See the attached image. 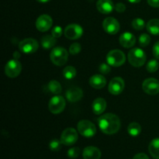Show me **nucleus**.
<instances>
[{
    "label": "nucleus",
    "mask_w": 159,
    "mask_h": 159,
    "mask_svg": "<svg viewBox=\"0 0 159 159\" xmlns=\"http://www.w3.org/2000/svg\"><path fill=\"white\" fill-rule=\"evenodd\" d=\"M98 124L102 133L106 134H114L120 128V120L113 113H106L99 116Z\"/></svg>",
    "instance_id": "1"
},
{
    "label": "nucleus",
    "mask_w": 159,
    "mask_h": 159,
    "mask_svg": "<svg viewBox=\"0 0 159 159\" xmlns=\"http://www.w3.org/2000/svg\"><path fill=\"white\" fill-rule=\"evenodd\" d=\"M146 54L141 48H132L128 53L129 63L134 67L140 68L142 66L146 61Z\"/></svg>",
    "instance_id": "2"
},
{
    "label": "nucleus",
    "mask_w": 159,
    "mask_h": 159,
    "mask_svg": "<svg viewBox=\"0 0 159 159\" xmlns=\"http://www.w3.org/2000/svg\"><path fill=\"white\" fill-rule=\"evenodd\" d=\"M68 51L65 48H61V47L54 48L50 54V58L52 63L57 66H62L65 65L68 61Z\"/></svg>",
    "instance_id": "3"
},
{
    "label": "nucleus",
    "mask_w": 159,
    "mask_h": 159,
    "mask_svg": "<svg viewBox=\"0 0 159 159\" xmlns=\"http://www.w3.org/2000/svg\"><path fill=\"white\" fill-rule=\"evenodd\" d=\"M107 61L110 66L120 67L125 63V54L120 50H112L107 54Z\"/></svg>",
    "instance_id": "4"
},
{
    "label": "nucleus",
    "mask_w": 159,
    "mask_h": 159,
    "mask_svg": "<svg viewBox=\"0 0 159 159\" xmlns=\"http://www.w3.org/2000/svg\"><path fill=\"white\" fill-rule=\"evenodd\" d=\"M78 130L81 135L85 138H92L96 134V127L95 124L87 120L79 121L78 124Z\"/></svg>",
    "instance_id": "5"
},
{
    "label": "nucleus",
    "mask_w": 159,
    "mask_h": 159,
    "mask_svg": "<svg viewBox=\"0 0 159 159\" xmlns=\"http://www.w3.org/2000/svg\"><path fill=\"white\" fill-rule=\"evenodd\" d=\"M65 99L61 96H53L49 101L48 103V109H49L50 112L54 114H58V113H61L65 108Z\"/></svg>",
    "instance_id": "6"
},
{
    "label": "nucleus",
    "mask_w": 159,
    "mask_h": 159,
    "mask_svg": "<svg viewBox=\"0 0 159 159\" xmlns=\"http://www.w3.org/2000/svg\"><path fill=\"white\" fill-rule=\"evenodd\" d=\"M78 138H79V135H78V132L76 131L75 129L72 128V127H68L62 132L60 141L65 145L71 146L76 143Z\"/></svg>",
    "instance_id": "7"
},
{
    "label": "nucleus",
    "mask_w": 159,
    "mask_h": 159,
    "mask_svg": "<svg viewBox=\"0 0 159 159\" xmlns=\"http://www.w3.org/2000/svg\"><path fill=\"white\" fill-rule=\"evenodd\" d=\"M22 65L16 59H12L7 62L5 66V74L9 78H16L20 74Z\"/></svg>",
    "instance_id": "8"
},
{
    "label": "nucleus",
    "mask_w": 159,
    "mask_h": 159,
    "mask_svg": "<svg viewBox=\"0 0 159 159\" xmlns=\"http://www.w3.org/2000/svg\"><path fill=\"white\" fill-rule=\"evenodd\" d=\"M19 48L24 54H33L38 49V43L35 39L26 38L20 42Z\"/></svg>",
    "instance_id": "9"
},
{
    "label": "nucleus",
    "mask_w": 159,
    "mask_h": 159,
    "mask_svg": "<svg viewBox=\"0 0 159 159\" xmlns=\"http://www.w3.org/2000/svg\"><path fill=\"white\" fill-rule=\"evenodd\" d=\"M65 36L69 40H77L83 34V29L76 23H71L67 26L65 29Z\"/></svg>",
    "instance_id": "10"
},
{
    "label": "nucleus",
    "mask_w": 159,
    "mask_h": 159,
    "mask_svg": "<svg viewBox=\"0 0 159 159\" xmlns=\"http://www.w3.org/2000/svg\"><path fill=\"white\" fill-rule=\"evenodd\" d=\"M142 89L147 94L154 96L159 93V82L158 79L149 78L145 79L142 83Z\"/></svg>",
    "instance_id": "11"
},
{
    "label": "nucleus",
    "mask_w": 159,
    "mask_h": 159,
    "mask_svg": "<svg viewBox=\"0 0 159 159\" xmlns=\"http://www.w3.org/2000/svg\"><path fill=\"white\" fill-rule=\"evenodd\" d=\"M102 27L104 30L109 34L114 35L117 34L120 30V23L117 20L113 17H107L103 20Z\"/></svg>",
    "instance_id": "12"
},
{
    "label": "nucleus",
    "mask_w": 159,
    "mask_h": 159,
    "mask_svg": "<svg viewBox=\"0 0 159 159\" xmlns=\"http://www.w3.org/2000/svg\"><path fill=\"white\" fill-rule=\"evenodd\" d=\"M125 83L122 78L115 77L110 81L108 86V90L111 94L113 95H119L120 94L124 89Z\"/></svg>",
    "instance_id": "13"
},
{
    "label": "nucleus",
    "mask_w": 159,
    "mask_h": 159,
    "mask_svg": "<svg viewBox=\"0 0 159 159\" xmlns=\"http://www.w3.org/2000/svg\"><path fill=\"white\" fill-rule=\"evenodd\" d=\"M53 23V20L50 16L47 14L40 16L36 20V27L40 32H45L50 30Z\"/></svg>",
    "instance_id": "14"
},
{
    "label": "nucleus",
    "mask_w": 159,
    "mask_h": 159,
    "mask_svg": "<svg viewBox=\"0 0 159 159\" xmlns=\"http://www.w3.org/2000/svg\"><path fill=\"white\" fill-rule=\"evenodd\" d=\"M65 96L69 102H78L83 97V92L79 87H71L67 90Z\"/></svg>",
    "instance_id": "15"
},
{
    "label": "nucleus",
    "mask_w": 159,
    "mask_h": 159,
    "mask_svg": "<svg viewBox=\"0 0 159 159\" xmlns=\"http://www.w3.org/2000/svg\"><path fill=\"white\" fill-rule=\"evenodd\" d=\"M120 43L125 48H130L136 43V37L130 32H125L120 37Z\"/></svg>",
    "instance_id": "16"
},
{
    "label": "nucleus",
    "mask_w": 159,
    "mask_h": 159,
    "mask_svg": "<svg viewBox=\"0 0 159 159\" xmlns=\"http://www.w3.org/2000/svg\"><path fill=\"white\" fill-rule=\"evenodd\" d=\"M98 11L102 14H109L115 8L112 0H98L96 3Z\"/></svg>",
    "instance_id": "17"
},
{
    "label": "nucleus",
    "mask_w": 159,
    "mask_h": 159,
    "mask_svg": "<svg viewBox=\"0 0 159 159\" xmlns=\"http://www.w3.org/2000/svg\"><path fill=\"white\" fill-rule=\"evenodd\" d=\"M82 156L84 159H100L101 152L96 147L89 146L83 150Z\"/></svg>",
    "instance_id": "18"
},
{
    "label": "nucleus",
    "mask_w": 159,
    "mask_h": 159,
    "mask_svg": "<svg viewBox=\"0 0 159 159\" xmlns=\"http://www.w3.org/2000/svg\"><path fill=\"white\" fill-rule=\"evenodd\" d=\"M93 111L95 114L100 115L103 113L107 109V101L102 98H96L93 102Z\"/></svg>",
    "instance_id": "19"
},
{
    "label": "nucleus",
    "mask_w": 159,
    "mask_h": 159,
    "mask_svg": "<svg viewBox=\"0 0 159 159\" xmlns=\"http://www.w3.org/2000/svg\"><path fill=\"white\" fill-rule=\"evenodd\" d=\"M89 84L93 88L96 89H100L105 87L106 84H107V80L102 75H95L90 78Z\"/></svg>",
    "instance_id": "20"
},
{
    "label": "nucleus",
    "mask_w": 159,
    "mask_h": 159,
    "mask_svg": "<svg viewBox=\"0 0 159 159\" xmlns=\"http://www.w3.org/2000/svg\"><path fill=\"white\" fill-rule=\"evenodd\" d=\"M150 155L155 159H159V138H155L151 141L148 146Z\"/></svg>",
    "instance_id": "21"
},
{
    "label": "nucleus",
    "mask_w": 159,
    "mask_h": 159,
    "mask_svg": "<svg viewBox=\"0 0 159 159\" xmlns=\"http://www.w3.org/2000/svg\"><path fill=\"white\" fill-rule=\"evenodd\" d=\"M146 28L147 30L152 35H159V20L158 19L151 20L146 25Z\"/></svg>",
    "instance_id": "22"
},
{
    "label": "nucleus",
    "mask_w": 159,
    "mask_h": 159,
    "mask_svg": "<svg viewBox=\"0 0 159 159\" xmlns=\"http://www.w3.org/2000/svg\"><path fill=\"white\" fill-rule=\"evenodd\" d=\"M56 43V38L52 35H45L41 38V45L44 49L48 50L54 48Z\"/></svg>",
    "instance_id": "23"
},
{
    "label": "nucleus",
    "mask_w": 159,
    "mask_h": 159,
    "mask_svg": "<svg viewBox=\"0 0 159 159\" xmlns=\"http://www.w3.org/2000/svg\"><path fill=\"white\" fill-rule=\"evenodd\" d=\"M127 131L130 136L137 137L141 134V127L138 123L132 122L129 124L128 127H127Z\"/></svg>",
    "instance_id": "24"
},
{
    "label": "nucleus",
    "mask_w": 159,
    "mask_h": 159,
    "mask_svg": "<svg viewBox=\"0 0 159 159\" xmlns=\"http://www.w3.org/2000/svg\"><path fill=\"white\" fill-rule=\"evenodd\" d=\"M48 89L50 90L51 93L54 95H58L61 93L62 88L60 82H58L56 80H51L48 85Z\"/></svg>",
    "instance_id": "25"
},
{
    "label": "nucleus",
    "mask_w": 159,
    "mask_h": 159,
    "mask_svg": "<svg viewBox=\"0 0 159 159\" xmlns=\"http://www.w3.org/2000/svg\"><path fill=\"white\" fill-rule=\"evenodd\" d=\"M63 75L66 79H72L76 75V69L73 66H67L63 70Z\"/></svg>",
    "instance_id": "26"
},
{
    "label": "nucleus",
    "mask_w": 159,
    "mask_h": 159,
    "mask_svg": "<svg viewBox=\"0 0 159 159\" xmlns=\"http://www.w3.org/2000/svg\"><path fill=\"white\" fill-rule=\"evenodd\" d=\"M159 68V63L157 60L155 59H152V60L149 61L148 63L147 64V71H149L151 73H154L155 71H158Z\"/></svg>",
    "instance_id": "27"
},
{
    "label": "nucleus",
    "mask_w": 159,
    "mask_h": 159,
    "mask_svg": "<svg viewBox=\"0 0 159 159\" xmlns=\"http://www.w3.org/2000/svg\"><path fill=\"white\" fill-rule=\"evenodd\" d=\"M132 26L134 30H141L144 28L145 26V23H144V20L140 18H136L132 21Z\"/></svg>",
    "instance_id": "28"
},
{
    "label": "nucleus",
    "mask_w": 159,
    "mask_h": 159,
    "mask_svg": "<svg viewBox=\"0 0 159 159\" xmlns=\"http://www.w3.org/2000/svg\"><path fill=\"white\" fill-rule=\"evenodd\" d=\"M139 43L141 47H147L151 42V37L148 34H143L139 37Z\"/></svg>",
    "instance_id": "29"
},
{
    "label": "nucleus",
    "mask_w": 159,
    "mask_h": 159,
    "mask_svg": "<svg viewBox=\"0 0 159 159\" xmlns=\"http://www.w3.org/2000/svg\"><path fill=\"white\" fill-rule=\"evenodd\" d=\"M61 141L57 139H54L49 143V148L53 152H57L61 149Z\"/></svg>",
    "instance_id": "30"
},
{
    "label": "nucleus",
    "mask_w": 159,
    "mask_h": 159,
    "mask_svg": "<svg viewBox=\"0 0 159 159\" xmlns=\"http://www.w3.org/2000/svg\"><path fill=\"white\" fill-rule=\"evenodd\" d=\"M80 148L78 147H75V148H70L69 150L68 151L67 154H68V156L71 159H75L77 158L80 155Z\"/></svg>",
    "instance_id": "31"
},
{
    "label": "nucleus",
    "mask_w": 159,
    "mask_h": 159,
    "mask_svg": "<svg viewBox=\"0 0 159 159\" xmlns=\"http://www.w3.org/2000/svg\"><path fill=\"white\" fill-rule=\"evenodd\" d=\"M81 50H82V46H81L80 43H74L70 46L69 52L72 55H76V54H78L80 52Z\"/></svg>",
    "instance_id": "32"
},
{
    "label": "nucleus",
    "mask_w": 159,
    "mask_h": 159,
    "mask_svg": "<svg viewBox=\"0 0 159 159\" xmlns=\"http://www.w3.org/2000/svg\"><path fill=\"white\" fill-rule=\"evenodd\" d=\"M51 35L55 38H58L62 35V28L59 26H56L53 28L51 31Z\"/></svg>",
    "instance_id": "33"
},
{
    "label": "nucleus",
    "mask_w": 159,
    "mask_h": 159,
    "mask_svg": "<svg viewBox=\"0 0 159 159\" xmlns=\"http://www.w3.org/2000/svg\"><path fill=\"white\" fill-rule=\"evenodd\" d=\"M99 71H100L102 74H108L110 71V65H107V64H102V65L99 66Z\"/></svg>",
    "instance_id": "34"
},
{
    "label": "nucleus",
    "mask_w": 159,
    "mask_h": 159,
    "mask_svg": "<svg viewBox=\"0 0 159 159\" xmlns=\"http://www.w3.org/2000/svg\"><path fill=\"white\" fill-rule=\"evenodd\" d=\"M114 9H116V12H124V11L126 10V6H125V5L124 4V3L119 2V3H117V4H116Z\"/></svg>",
    "instance_id": "35"
},
{
    "label": "nucleus",
    "mask_w": 159,
    "mask_h": 159,
    "mask_svg": "<svg viewBox=\"0 0 159 159\" xmlns=\"http://www.w3.org/2000/svg\"><path fill=\"white\" fill-rule=\"evenodd\" d=\"M153 55L159 60V41L156 42L153 46Z\"/></svg>",
    "instance_id": "36"
},
{
    "label": "nucleus",
    "mask_w": 159,
    "mask_h": 159,
    "mask_svg": "<svg viewBox=\"0 0 159 159\" xmlns=\"http://www.w3.org/2000/svg\"><path fill=\"white\" fill-rule=\"evenodd\" d=\"M149 6L155 8H159V0H147Z\"/></svg>",
    "instance_id": "37"
},
{
    "label": "nucleus",
    "mask_w": 159,
    "mask_h": 159,
    "mask_svg": "<svg viewBox=\"0 0 159 159\" xmlns=\"http://www.w3.org/2000/svg\"><path fill=\"white\" fill-rule=\"evenodd\" d=\"M133 159H149L148 156L144 153H139L134 155Z\"/></svg>",
    "instance_id": "38"
},
{
    "label": "nucleus",
    "mask_w": 159,
    "mask_h": 159,
    "mask_svg": "<svg viewBox=\"0 0 159 159\" xmlns=\"http://www.w3.org/2000/svg\"><path fill=\"white\" fill-rule=\"evenodd\" d=\"M130 3H139L141 0H127Z\"/></svg>",
    "instance_id": "39"
},
{
    "label": "nucleus",
    "mask_w": 159,
    "mask_h": 159,
    "mask_svg": "<svg viewBox=\"0 0 159 159\" xmlns=\"http://www.w3.org/2000/svg\"><path fill=\"white\" fill-rule=\"evenodd\" d=\"M37 1L41 3H46V2H48L49 1H51V0H37Z\"/></svg>",
    "instance_id": "40"
}]
</instances>
